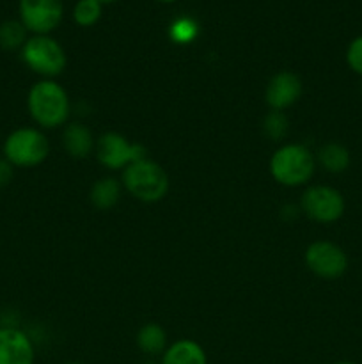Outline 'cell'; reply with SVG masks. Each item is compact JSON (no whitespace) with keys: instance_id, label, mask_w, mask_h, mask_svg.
I'll list each match as a JSON object with an SVG mask.
<instances>
[{"instance_id":"277c9868","label":"cell","mask_w":362,"mask_h":364,"mask_svg":"<svg viewBox=\"0 0 362 364\" xmlns=\"http://www.w3.org/2000/svg\"><path fill=\"white\" fill-rule=\"evenodd\" d=\"M50 141L38 127H18L2 142V156L14 169H32L48 159Z\"/></svg>"},{"instance_id":"6da1fadb","label":"cell","mask_w":362,"mask_h":364,"mask_svg":"<svg viewBox=\"0 0 362 364\" xmlns=\"http://www.w3.org/2000/svg\"><path fill=\"white\" fill-rule=\"evenodd\" d=\"M27 110L34 124L41 130L66 127L71 114V100L57 80L41 78L27 92Z\"/></svg>"},{"instance_id":"d4e9b609","label":"cell","mask_w":362,"mask_h":364,"mask_svg":"<svg viewBox=\"0 0 362 364\" xmlns=\"http://www.w3.org/2000/svg\"><path fill=\"white\" fill-rule=\"evenodd\" d=\"M332 364H355V363H351V361H337V363H332Z\"/></svg>"},{"instance_id":"ba28073f","label":"cell","mask_w":362,"mask_h":364,"mask_svg":"<svg viewBox=\"0 0 362 364\" xmlns=\"http://www.w3.org/2000/svg\"><path fill=\"white\" fill-rule=\"evenodd\" d=\"M309 272L319 279L334 281L346 274L350 259L344 249L332 240H314L307 245L304 255Z\"/></svg>"},{"instance_id":"7c38bea8","label":"cell","mask_w":362,"mask_h":364,"mask_svg":"<svg viewBox=\"0 0 362 364\" xmlns=\"http://www.w3.org/2000/svg\"><path fill=\"white\" fill-rule=\"evenodd\" d=\"M62 148L71 159H87L96 148V139L91 128L84 123H67L62 130Z\"/></svg>"},{"instance_id":"5b68a950","label":"cell","mask_w":362,"mask_h":364,"mask_svg":"<svg viewBox=\"0 0 362 364\" xmlns=\"http://www.w3.org/2000/svg\"><path fill=\"white\" fill-rule=\"evenodd\" d=\"M20 57L32 73L55 80L67 66V55L62 45L52 36H28L21 46Z\"/></svg>"},{"instance_id":"8fae6325","label":"cell","mask_w":362,"mask_h":364,"mask_svg":"<svg viewBox=\"0 0 362 364\" xmlns=\"http://www.w3.org/2000/svg\"><path fill=\"white\" fill-rule=\"evenodd\" d=\"M302 91H304V85L297 73L287 70L279 71L266 84L265 102L270 110H283L284 112L300 100Z\"/></svg>"},{"instance_id":"9a60e30c","label":"cell","mask_w":362,"mask_h":364,"mask_svg":"<svg viewBox=\"0 0 362 364\" xmlns=\"http://www.w3.org/2000/svg\"><path fill=\"white\" fill-rule=\"evenodd\" d=\"M121 192H123V183L116 178L105 176L92 183L89 199L96 210H112L119 203Z\"/></svg>"},{"instance_id":"3957f363","label":"cell","mask_w":362,"mask_h":364,"mask_svg":"<svg viewBox=\"0 0 362 364\" xmlns=\"http://www.w3.org/2000/svg\"><path fill=\"white\" fill-rule=\"evenodd\" d=\"M121 183L131 198L141 203H148V205L165 199L170 188L167 171L149 156H144V159L128 166L123 171Z\"/></svg>"},{"instance_id":"603a6c76","label":"cell","mask_w":362,"mask_h":364,"mask_svg":"<svg viewBox=\"0 0 362 364\" xmlns=\"http://www.w3.org/2000/svg\"><path fill=\"white\" fill-rule=\"evenodd\" d=\"M98 2L103 6V4H112V2H116V0H98Z\"/></svg>"},{"instance_id":"9c48e42d","label":"cell","mask_w":362,"mask_h":364,"mask_svg":"<svg viewBox=\"0 0 362 364\" xmlns=\"http://www.w3.org/2000/svg\"><path fill=\"white\" fill-rule=\"evenodd\" d=\"M60 0H18V20L32 36H50L62 20Z\"/></svg>"},{"instance_id":"e0dca14e","label":"cell","mask_w":362,"mask_h":364,"mask_svg":"<svg viewBox=\"0 0 362 364\" xmlns=\"http://www.w3.org/2000/svg\"><path fill=\"white\" fill-rule=\"evenodd\" d=\"M28 39V31L20 20H6L0 23V48L6 52L21 50Z\"/></svg>"},{"instance_id":"4fadbf2b","label":"cell","mask_w":362,"mask_h":364,"mask_svg":"<svg viewBox=\"0 0 362 364\" xmlns=\"http://www.w3.org/2000/svg\"><path fill=\"white\" fill-rule=\"evenodd\" d=\"M160 364H208V355L197 341L185 338L169 343L160 355Z\"/></svg>"},{"instance_id":"44dd1931","label":"cell","mask_w":362,"mask_h":364,"mask_svg":"<svg viewBox=\"0 0 362 364\" xmlns=\"http://www.w3.org/2000/svg\"><path fill=\"white\" fill-rule=\"evenodd\" d=\"M344 59H346L348 68L355 75L362 77V34L351 39L346 48V53H344Z\"/></svg>"},{"instance_id":"ac0fdd59","label":"cell","mask_w":362,"mask_h":364,"mask_svg":"<svg viewBox=\"0 0 362 364\" xmlns=\"http://www.w3.org/2000/svg\"><path fill=\"white\" fill-rule=\"evenodd\" d=\"M199 36V23L190 16H180L170 23L169 38L176 45H190Z\"/></svg>"},{"instance_id":"484cf974","label":"cell","mask_w":362,"mask_h":364,"mask_svg":"<svg viewBox=\"0 0 362 364\" xmlns=\"http://www.w3.org/2000/svg\"><path fill=\"white\" fill-rule=\"evenodd\" d=\"M64 364H84V363H78V361H70V363H64Z\"/></svg>"},{"instance_id":"52a82bcc","label":"cell","mask_w":362,"mask_h":364,"mask_svg":"<svg viewBox=\"0 0 362 364\" xmlns=\"http://www.w3.org/2000/svg\"><path fill=\"white\" fill-rule=\"evenodd\" d=\"M94 155L105 169L124 171L133 162L148 156V153L144 146L131 142L119 132H105L96 139Z\"/></svg>"},{"instance_id":"8992f818","label":"cell","mask_w":362,"mask_h":364,"mask_svg":"<svg viewBox=\"0 0 362 364\" xmlns=\"http://www.w3.org/2000/svg\"><path fill=\"white\" fill-rule=\"evenodd\" d=\"M300 210L318 224H334L344 215L346 201L341 191L330 185H309L300 198Z\"/></svg>"},{"instance_id":"cb8c5ba5","label":"cell","mask_w":362,"mask_h":364,"mask_svg":"<svg viewBox=\"0 0 362 364\" xmlns=\"http://www.w3.org/2000/svg\"><path fill=\"white\" fill-rule=\"evenodd\" d=\"M156 2H162V4H172V2H176V0H156Z\"/></svg>"},{"instance_id":"5bb4252c","label":"cell","mask_w":362,"mask_h":364,"mask_svg":"<svg viewBox=\"0 0 362 364\" xmlns=\"http://www.w3.org/2000/svg\"><path fill=\"white\" fill-rule=\"evenodd\" d=\"M316 164L329 174H343L351 166V153L344 144L330 141L316 153Z\"/></svg>"},{"instance_id":"7a4b0ae2","label":"cell","mask_w":362,"mask_h":364,"mask_svg":"<svg viewBox=\"0 0 362 364\" xmlns=\"http://www.w3.org/2000/svg\"><path fill=\"white\" fill-rule=\"evenodd\" d=\"M316 155L300 142H287L272 153L270 174L279 185L287 188L305 187L316 173Z\"/></svg>"},{"instance_id":"2e32d148","label":"cell","mask_w":362,"mask_h":364,"mask_svg":"<svg viewBox=\"0 0 362 364\" xmlns=\"http://www.w3.org/2000/svg\"><path fill=\"white\" fill-rule=\"evenodd\" d=\"M137 347L142 354L155 358V355H162L165 348L169 347V338H167V331L163 329L160 323L149 322L138 329L137 338Z\"/></svg>"},{"instance_id":"30bf717a","label":"cell","mask_w":362,"mask_h":364,"mask_svg":"<svg viewBox=\"0 0 362 364\" xmlns=\"http://www.w3.org/2000/svg\"><path fill=\"white\" fill-rule=\"evenodd\" d=\"M32 338L18 326H0V364H34Z\"/></svg>"},{"instance_id":"d6986e66","label":"cell","mask_w":362,"mask_h":364,"mask_svg":"<svg viewBox=\"0 0 362 364\" xmlns=\"http://www.w3.org/2000/svg\"><path fill=\"white\" fill-rule=\"evenodd\" d=\"M103 6L98 0H78L73 9L75 23L80 27H92L102 18Z\"/></svg>"},{"instance_id":"ffe728a7","label":"cell","mask_w":362,"mask_h":364,"mask_svg":"<svg viewBox=\"0 0 362 364\" xmlns=\"http://www.w3.org/2000/svg\"><path fill=\"white\" fill-rule=\"evenodd\" d=\"M287 130H290V121L283 110H270L263 117V132L272 141H283L287 135Z\"/></svg>"},{"instance_id":"7402d4cb","label":"cell","mask_w":362,"mask_h":364,"mask_svg":"<svg viewBox=\"0 0 362 364\" xmlns=\"http://www.w3.org/2000/svg\"><path fill=\"white\" fill-rule=\"evenodd\" d=\"M14 167L7 162L4 156H0V188H6L13 181Z\"/></svg>"}]
</instances>
